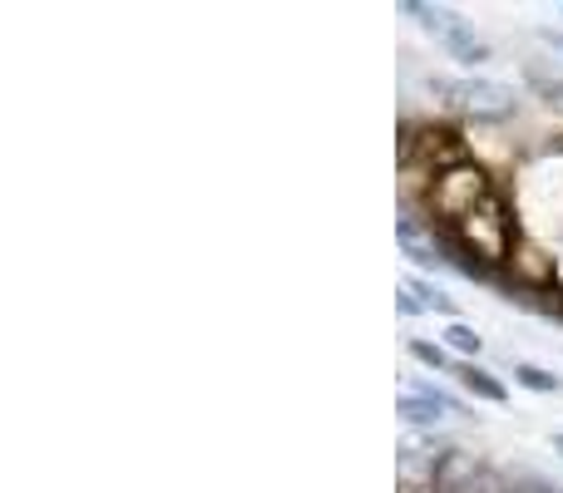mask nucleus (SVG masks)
Wrapping results in <instances>:
<instances>
[{
	"mask_svg": "<svg viewBox=\"0 0 563 493\" xmlns=\"http://www.w3.org/2000/svg\"><path fill=\"white\" fill-rule=\"evenodd\" d=\"M396 419H400V425H410V429H426V435H435V425H440L445 415H440L430 400H420V395H410V390H400V395H396Z\"/></svg>",
	"mask_w": 563,
	"mask_h": 493,
	"instance_id": "1a4fd4ad",
	"label": "nucleus"
},
{
	"mask_svg": "<svg viewBox=\"0 0 563 493\" xmlns=\"http://www.w3.org/2000/svg\"><path fill=\"white\" fill-rule=\"evenodd\" d=\"M440 346H445L455 360H479V356H485V336H479L470 321H445V330H440Z\"/></svg>",
	"mask_w": 563,
	"mask_h": 493,
	"instance_id": "0eeeda50",
	"label": "nucleus"
},
{
	"mask_svg": "<svg viewBox=\"0 0 563 493\" xmlns=\"http://www.w3.org/2000/svg\"><path fill=\"white\" fill-rule=\"evenodd\" d=\"M396 311H400V316H410V321H416V316H426V306H420V301H416V296H410V291H406V287H400V291H396Z\"/></svg>",
	"mask_w": 563,
	"mask_h": 493,
	"instance_id": "f8f14e48",
	"label": "nucleus"
},
{
	"mask_svg": "<svg viewBox=\"0 0 563 493\" xmlns=\"http://www.w3.org/2000/svg\"><path fill=\"white\" fill-rule=\"evenodd\" d=\"M400 287L410 291V296L426 306V316H445V321H460V301L450 296L445 287H440L435 277H420V271H406V281Z\"/></svg>",
	"mask_w": 563,
	"mask_h": 493,
	"instance_id": "423d86ee",
	"label": "nucleus"
},
{
	"mask_svg": "<svg viewBox=\"0 0 563 493\" xmlns=\"http://www.w3.org/2000/svg\"><path fill=\"white\" fill-rule=\"evenodd\" d=\"M406 356L416 360V366L435 370V376H455V366H460V360L450 356L440 340H426V336H410V340H406Z\"/></svg>",
	"mask_w": 563,
	"mask_h": 493,
	"instance_id": "9d476101",
	"label": "nucleus"
},
{
	"mask_svg": "<svg viewBox=\"0 0 563 493\" xmlns=\"http://www.w3.org/2000/svg\"><path fill=\"white\" fill-rule=\"evenodd\" d=\"M455 380L470 400H485V405H509V385L485 366V360H460L455 366Z\"/></svg>",
	"mask_w": 563,
	"mask_h": 493,
	"instance_id": "20e7f679",
	"label": "nucleus"
},
{
	"mask_svg": "<svg viewBox=\"0 0 563 493\" xmlns=\"http://www.w3.org/2000/svg\"><path fill=\"white\" fill-rule=\"evenodd\" d=\"M440 49H445V55L455 59L460 69H485V65H495V45H489V40H479L475 25H470V20H460V15H455V25L445 30Z\"/></svg>",
	"mask_w": 563,
	"mask_h": 493,
	"instance_id": "7ed1b4c3",
	"label": "nucleus"
},
{
	"mask_svg": "<svg viewBox=\"0 0 563 493\" xmlns=\"http://www.w3.org/2000/svg\"><path fill=\"white\" fill-rule=\"evenodd\" d=\"M489 193H499L495 178H489L479 164H470V158H465V164H455V168H445V173H430V193H426L430 217H426V223L460 227Z\"/></svg>",
	"mask_w": 563,
	"mask_h": 493,
	"instance_id": "f257e3e1",
	"label": "nucleus"
},
{
	"mask_svg": "<svg viewBox=\"0 0 563 493\" xmlns=\"http://www.w3.org/2000/svg\"><path fill=\"white\" fill-rule=\"evenodd\" d=\"M406 390H410V395H420V400H430V405H435L445 419H475V400L455 395L450 385H440V380H430V376H410Z\"/></svg>",
	"mask_w": 563,
	"mask_h": 493,
	"instance_id": "39448f33",
	"label": "nucleus"
},
{
	"mask_svg": "<svg viewBox=\"0 0 563 493\" xmlns=\"http://www.w3.org/2000/svg\"><path fill=\"white\" fill-rule=\"evenodd\" d=\"M400 15H410L426 35H435V40H445V30L455 25V10H445V5H420V0H406L400 5Z\"/></svg>",
	"mask_w": 563,
	"mask_h": 493,
	"instance_id": "9b49d317",
	"label": "nucleus"
},
{
	"mask_svg": "<svg viewBox=\"0 0 563 493\" xmlns=\"http://www.w3.org/2000/svg\"><path fill=\"white\" fill-rule=\"evenodd\" d=\"M549 449H554V455L563 459V429H554V435H549Z\"/></svg>",
	"mask_w": 563,
	"mask_h": 493,
	"instance_id": "4468645a",
	"label": "nucleus"
},
{
	"mask_svg": "<svg viewBox=\"0 0 563 493\" xmlns=\"http://www.w3.org/2000/svg\"><path fill=\"white\" fill-rule=\"evenodd\" d=\"M509 376H515V385L534 390V395H563V376H554L549 366H534V360H509Z\"/></svg>",
	"mask_w": 563,
	"mask_h": 493,
	"instance_id": "6e6552de",
	"label": "nucleus"
},
{
	"mask_svg": "<svg viewBox=\"0 0 563 493\" xmlns=\"http://www.w3.org/2000/svg\"><path fill=\"white\" fill-rule=\"evenodd\" d=\"M534 35H539V45H549V49H554V55H563V30H549V25H539Z\"/></svg>",
	"mask_w": 563,
	"mask_h": 493,
	"instance_id": "ddd939ff",
	"label": "nucleus"
},
{
	"mask_svg": "<svg viewBox=\"0 0 563 493\" xmlns=\"http://www.w3.org/2000/svg\"><path fill=\"white\" fill-rule=\"evenodd\" d=\"M426 89L440 99H450L455 109H465V114H475V119H509L519 109L515 85L479 79V75H430Z\"/></svg>",
	"mask_w": 563,
	"mask_h": 493,
	"instance_id": "f03ea898",
	"label": "nucleus"
}]
</instances>
